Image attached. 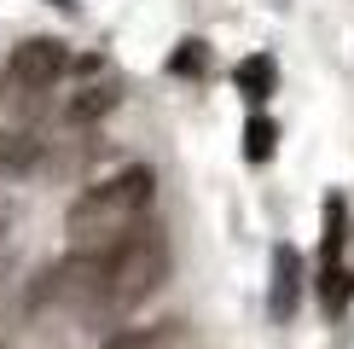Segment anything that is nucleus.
<instances>
[{"label":"nucleus","mask_w":354,"mask_h":349,"mask_svg":"<svg viewBox=\"0 0 354 349\" xmlns=\"http://www.w3.org/2000/svg\"><path fill=\"white\" fill-rule=\"evenodd\" d=\"M297 291H302V256L290 244H279L273 251V320L297 314Z\"/></svg>","instance_id":"obj_6"},{"label":"nucleus","mask_w":354,"mask_h":349,"mask_svg":"<svg viewBox=\"0 0 354 349\" xmlns=\"http://www.w3.org/2000/svg\"><path fill=\"white\" fill-rule=\"evenodd\" d=\"M0 268H6V262H0Z\"/></svg>","instance_id":"obj_14"},{"label":"nucleus","mask_w":354,"mask_h":349,"mask_svg":"<svg viewBox=\"0 0 354 349\" xmlns=\"http://www.w3.org/2000/svg\"><path fill=\"white\" fill-rule=\"evenodd\" d=\"M116 99H122V82H116V76H99V82H87L82 93L70 99V111H64V116H70L76 128H93L99 116H111V111H116Z\"/></svg>","instance_id":"obj_5"},{"label":"nucleus","mask_w":354,"mask_h":349,"mask_svg":"<svg viewBox=\"0 0 354 349\" xmlns=\"http://www.w3.org/2000/svg\"><path fill=\"white\" fill-rule=\"evenodd\" d=\"M169 233L157 222L128 227L122 239L105 251V268H99V291H93V314L99 320H128L145 297H157V285L169 280Z\"/></svg>","instance_id":"obj_1"},{"label":"nucleus","mask_w":354,"mask_h":349,"mask_svg":"<svg viewBox=\"0 0 354 349\" xmlns=\"http://www.w3.org/2000/svg\"><path fill=\"white\" fill-rule=\"evenodd\" d=\"M232 82H239V93L250 99V105H261V99L273 93V82H279V70H273V58L268 53H250L239 70H232Z\"/></svg>","instance_id":"obj_7"},{"label":"nucleus","mask_w":354,"mask_h":349,"mask_svg":"<svg viewBox=\"0 0 354 349\" xmlns=\"http://www.w3.org/2000/svg\"><path fill=\"white\" fill-rule=\"evenodd\" d=\"M64 70H70V53L58 47L53 35L18 41V47H12V58H6V82L18 87V93H53Z\"/></svg>","instance_id":"obj_3"},{"label":"nucleus","mask_w":354,"mask_h":349,"mask_svg":"<svg viewBox=\"0 0 354 349\" xmlns=\"http://www.w3.org/2000/svg\"><path fill=\"white\" fill-rule=\"evenodd\" d=\"M41 163H47V140L29 123L0 128V174H6V181H24V174H35Z\"/></svg>","instance_id":"obj_4"},{"label":"nucleus","mask_w":354,"mask_h":349,"mask_svg":"<svg viewBox=\"0 0 354 349\" xmlns=\"http://www.w3.org/2000/svg\"><path fill=\"white\" fill-rule=\"evenodd\" d=\"M12 222H18V204L0 193V251H6V239H12Z\"/></svg>","instance_id":"obj_13"},{"label":"nucleus","mask_w":354,"mask_h":349,"mask_svg":"<svg viewBox=\"0 0 354 349\" xmlns=\"http://www.w3.org/2000/svg\"><path fill=\"white\" fill-rule=\"evenodd\" d=\"M151 186H157V174L145 169V163L122 169V174H111V181H93V186H82V198L70 204V215H64L70 251L105 256V251H111L116 239H122L128 227H140L145 204H151Z\"/></svg>","instance_id":"obj_2"},{"label":"nucleus","mask_w":354,"mask_h":349,"mask_svg":"<svg viewBox=\"0 0 354 349\" xmlns=\"http://www.w3.org/2000/svg\"><path fill=\"white\" fill-rule=\"evenodd\" d=\"M319 303H326V314H343L348 309V291H354V274L343 268V262H326V268H319Z\"/></svg>","instance_id":"obj_9"},{"label":"nucleus","mask_w":354,"mask_h":349,"mask_svg":"<svg viewBox=\"0 0 354 349\" xmlns=\"http://www.w3.org/2000/svg\"><path fill=\"white\" fill-rule=\"evenodd\" d=\"M273 145H279V128H273V116H250V123H244V157H250V163H268V157H273Z\"/></svg>","instance_id":"obj_10"},{"label":"nucleus","mask_w":354,"mask_h":349,"mask_svg":"<svg viewBox=\"0 0 354 349\" xmlns=\"http://www.w3.org/2000/svg\"><path fill=\"white\" fill-rule=\"evenodd\" d=\"M343 233H348V227H343V204L331 198V204H326V262L343 256Z\"/></svg>","instance_id":"obj_12"},{"label":"nucleus","mask_w":354,"mask_h":349,"mask_svg":"<svg viewBox=\"0 0 354 349\" xmlns=\"http://www.w3.org/2000/svg\"><path fill=\"white\" fill-rule=\"evenodd\" d=\"M203 64H209L203 41H180V53L169 58V70H174V76H203Z\"/></svg>","instance_id":"obj_11"},{"label":"nucleus","mask_w":354,"mask_h":349,"mask_svg":"<svg viewBox=\"0 0 354 349\" xmlns=\"http://www.w3.org/2000/svg\"><path fill=\"white\" fill-rule=\"evenodd\" d=\"M174 343V320H157V326H116L105 349H169Z\"/></svg>","instance_id":"obj_8"}]
</instances>
